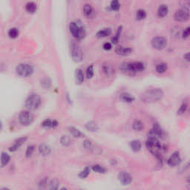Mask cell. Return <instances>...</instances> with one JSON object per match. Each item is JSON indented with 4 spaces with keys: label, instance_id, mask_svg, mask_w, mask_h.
<instances>
[{
    "label": "cell",
    "instance_id": "cell-1",
    "mask_svg": "<svg viewBox=\"0 0 190 190\" xmlns=\"http://www.w3.org/2000/svg\"><path fill=\"white\" fill-rule=\"evenodd\" d=\"M164 93L160 88H151L141 94L140 100L146 103H153L160 100L164 97Z\"/></svg>",
    "mask_w": 190,
    "mask_h": 190
},
{
    "label": "cell",
    "instance_id": "cell-2",
    "mask_svg": "<svg viewBox=\"0 0 190 190\" xmlns=\"http://www.w3.org/2000/svg\"><path fill=\"white\" fill-rule=\"evenodd\" d=\"M146 146L148 150L154 156L156 157L159 160H161V150L163 147L158 138L153 136H149V138L146 141Z\"/></svg>",
    "mask_w": 190,
    "mask_h": 190
},
{
    "label": "cell",
    "instance_id": "cell-3",
    "mask_svg": "<svg viewBox=\"0 0 190 190\" xmlns=\"http://www.w3.org/2000/svg\"><path fill=\"white\" fill-rule=\"evenodd\" d=\"M69 30L70 33L77 39H81L86 35L84 27L80 23L76 22H71L69 24Z\"/></svg>",
    "mask_w": 190,
    "mask_h": 190
},
{
    "label": "cell",
    "instance_id": "cell-4",
    "mask_svg": "<svg viewBox=\"0 0 190 190\" xmlns=\"http://www.w3.org/2000/svg\"><path fill=\"white\" fill-rule=\"evenodd\" d=\"M41 103L40 96L37 93H31L25 100V106L28 109L34 111L39 108Z\"/></svg>",
    "mask_w": 190,
    "mask_h": 190
},
{
    "label": "cell",
    "instance_id": "cell-5",
    "mask_svg": "<svg viewBox=\"0 0 190 190\" xmlns=\"http://www.w3.org/2000/svg\"><path fill=\"white\" fill-rule=\"evenodd\" d=\"M16 71L17 75L20 77H30L33 74L34 68L28 63H21L17 66Z\"/></svg>",
    "mask_w": 190,
    "mask_h": 190
},
{
    "label": "cell",
    "instance_id": "cell-6",
    "mask_svg": "<svg viewBox=\"0 0 190 190\" xmlns=\"http://www.w3.org/2000/svg\"><path fill=\"white\" fill-rule=\"evenodd\" d=\"M71 54L72 59L75 63H80L83 60V51L77 43H72L71 46Z\"/></svg>",
    "mask_w": 190,
    "mask_h": 190
},
{
    "label": "cell",
    "instance_id": "cell-7",
    "mask_svg": "<svg viewBox=\"0 0 190 190\" xmlns=\"http://www.w3.org/2000/svg\"><path fill=\"white\" fill-rule=\"evenodd\" d=\"M34 116L29 111L24 110L19 113V121L23 126H28L33 122Z\"/></svg>",
    "mask_w": 190,
    "mask_h": 190
},
{
    "label": "cell",
    "instance_id": "cell-8",
    "mask_svg": "<svg viewBox=\"0 0 190 190\" xmlns=\"http://www.w3.org/2000/svg\"><path fill=\"white\" fill-rule=\"evenodd\" d=\"M151 46L154 49L158 51L163 50L167 46V40L163 37H157L153 38L151 41Z\"/></svg>",
    "mask_w": 190,
    "mask_h": 190
},
{
    "label": "cell",
    "instance_id": "cell-9",
    "mask_svg": "<svg viewBox=\"0 0 190 190\" xmlns=\"http://www.w3.org/2000/svg\"><path fill=\"white\" fill-rule=\"evenodd\" d=\"M189 10L181 8L178 10L174 14V19L179 22H184L189 20Z\"/></svg>",
    "mask_w": 190,
    "mask_h": 190
},
{
    "label": "cell",
    "instance_id": "cell-10",
    "mask_svg": "<svg viewBox=\"0 0 190 190\" xmlns=\"http://www.w3.org/2000/svg\"><path fill=\"white\" fill-rule=\"evenodd\" d=\"M181 162V157L178 152H175L170 156L167 160V164L170 167H175L179 165Z\"/></svg>",
    "mask_w": 190,
    "mask_h": 190
},
{
    "label": "cell",
    "instance_id": "cell-11",
    "mask_svg": "<svg viewBox=\"0 0 190 190\" xmlns=\"http://www.w3.org/2000/svg\"><path fill=\"white\" fill-rule=\"evenodd\" d=\"M117 177H118V180L123 185H128L132 182V176L126 172H120Z\"/></svg>",
    "mask_w": 190,
    "mask_h": 190
},
{
    "label": "cell",
    "instance_id": "cell-12",
    "mask_svg": "<svg viewBox=\"0 0 190 190\" xmlns=\"http://www.w3.org/2000/svg\"><path fill=\"white\" fill-rule=\"evenodd\" d=\"M163 134H164V131H163L161 127L157 123H155L154 124L152 129L149 132V136H153L159 139L163 136Z\"/></svg>",
    "mask_w": 190,
    "mask_h": 190
},
{
    "label": "cell",
    "instance_id": "cell-13",
    "mask_svg": "<svg viewBox=\"0 0 190 190\" xmlns=\"http://www.w3.org/2000/svg\"><path fill=\"white\" fill-rule=\"evenodd\" d=\"M132 51L133 50L131 48H124V47L121 46H117L115 48V53L118 54V55L123 56V57L130 55L132 53Z\"/></svg>",
    "mask_w": 190,
    "mask_h": 190
},
{
    "label": "cell",
    "instance_id": "cell-14",
    "mask_svg": "<svg viewBox=\"0 0 190 190\" xmlns=\"http://www.w3.org/2000/svg\"><path fill=\"white\" fill-rule=\"evenodd\" d=\"M130 66L134 74L136 72H142L145 70V65L142 62L130 63Z\"/></svg>",
    "mask_w": 190,
    "mask_h": 190
},
{
    "label": "cell",
    "instance_id": "cell-15",
    "mask_svg": "<svg viewBox=\"0 0 190 190\" xmlns=\"http://www.w3.org/2000/svg\"><path fill=\"white\" fill-rule=\"evenodd\" d=\"M27 137H20V138L17 139V140L14 142V145H13L12 146H10V149H9V150H10V152H15L17 151V150L19 149V147L22 145L25 142V141L27 140Z\"/></svg>",
    "mask_w": 190,
    "mask_h": 190
},
{
    "label": "cell",
    "instance_id": "cell-16",
    "mask_svg": "<svg viewBox=\"0 0 190 190\" xmlns=\"http://www.w3.org/2000/svg\"><path fill=\"white\" fill-rule=\"evenodd\" d=\"M169 13V8L166 5H161L159 6L157 9V17L160 18H164L168 15Z\"/></svg>",
    "mask_w": 190,
    "mask_h": 190
},
{
    "label": "cell",
    "instance_id": "cell-17",
    "mask_svg": "<svg viewBox=\"0 0 190 190\" xmlns=\"http://www.w3.org/2000/svg\"><path fill=\"white\" fill-rule=\"evenodd\" d=\"M51 147L48 145L46 144L39 145V152L40 153L42 156H48V155H49L51 154Z\"/></svg>",
    "mask_w": 190,
    "mask_h": 190
},
{
    "label": "cell",
    "instance_id": "cell-18",
    "mask_svg": "<svg viewBox=\"0 0 190 190\" xmlns=\"http://www.w3.org/2000/svg\"><path fill=\"white\" fill-rule=\"evenodd\" d=\"M83 13H84V15L86 16L87 18L89 19V18H92L94 17L95 10H94V9L91 5L86 4L83 7Z\"/></svg>",
    "mask_w": 190,
    "mask_h": 190
},
{
    "label": "cell",
    "instance_id": "cell-19",
    "mask_svg": "<svg viewBox=\"0 0 190 190\" xmlns=\"http://www.w3.org/2000/svg\"><path fill=\"white\" fill-rule=\"evenodd\" d=\"M68 131L71 136L74 137H77V138H80V137H84L85 135L83 132H81L79 129H77V128L73 127V126H71L68 128Z\"/></svg>",
    "mask_w": 190,
    "mask_h": 190
},
{
    "label": "cell",
    "instance_id": "cell-20",
    "mask_svg": "<svg viewBox=\"0 0 190 190\" xmlns=\"http://www.w3.org/2000/svg\"><path fill=\"white\" fill-rule=\"evenodd\" d=\"M130 146H131V149L133 152H138L139 151H140L141 148H142V144H141L140 140H134L130 142Z\"/></svg>",
    "mask_w": 190,
    "mask_h": 190
},
{
    "label": "cell",
    "instance_id": "cell-21",
    "mask_svg": "<svg viewBox=\"0 0 190 190\" xmlns=\"http://www.w3.org/2000/svg\"><path fill=\"white\" fill-rule=\"evenodd\" d=\"M75 78H76V82L78 84H82L85 80V77L84 74L82 69L80 68H77L75 71Z\"/></svg>",
    "mask_w": 190,
    "mask_h": 190
},
{
    "label": "cell",
    "instance_id": "cell-22",
    "mask_svg": "<svg viewBox=\"0 0 190 190\" xmlns=\"http://www.w3.org/2000/svg\"><path fill=\"white\" fill-rule=\"evenodd\" d=\"M25 10L29 14H34L37 10V5L33 2H29L25 5Z\"/></svg>",
    "mask_w": 190,
    "mask_h": 190
},
{
    "label": "cell",
    "instance_id": "cell-23",
    "mask_svg": "<svg viewBox=\"0 0 190 190\" xmlns=\"http://www.w3.org/2000/svg\"><path fill=\"white\" fill-rule=\"evenodd\" d=\"M111 28H104L102 29V30H99L97 31V36L98 38H104V37H107L108 36L111 35Z\"/></svg>",
    "mask_w": 190,
    "mask_h": 190
},
{
    "label": "cell",
    "instance_id": "cell-24",
    "mask_svg": "<svg viewBox=\"0 0 190 190\" xmlns=\"http://www.w3.org/2000/svg\"><path fill=\"white\" fill-rule=\"evenodd\" d=\"M42 126L46 128H55L58 126V122L57 120H51L50 119H46L42 123Z\"/></svg>",
    "mask_w": 190,
    "mask_h": 190
},
{
    "label": "cell",
    "instance_id": "cell-25",
    "mask_svg": "<svg viewBox=\"0 0 190 190\" xmlns=\"http://www.w3.org/2000/svg\"><path fill=\"white\" fill-rule=\"evenodd\" d=\"M120 99L125 103H132L133 101H135V97H133L127 92H124V93H122L120 95Z\"/></svg>",
    "mask_w": 190,
    "mask_h": 190
},
{
    "label": "cell",
    "instance_id": "cell-26",
    "mask_svg": "<svg viewBox=\"0 0 190 190\" xmlns=\"http://www.w3.org/2000/svg\"><path fill=\"white\" fill-rule=\"evenodd\" d=\"M86 128L88 131H91V132H95V131H97L98 130V125L94 121H90V122H88L86 124Z\"/></svg>",
    "mask_w": 190,
    "mask_h": 190
},
{
    "label": "cell",
    "instance_id": "cell-27",
    "mask_svg": "<svg viewBox=\"0 0 190 190\" xmlns=\"http://www.w3.org/2000/svg\"><path fill=\"white\" fill-rule=\"evenodd\" d=\"M132 128L137 131H142V130L144 128V123L139 120H135L132 123Z\"/></svg>",
    "mask_w": 190,
    "mask_h": 190
},
{
    "label": "cell",
    "instance_id": "cell-28",
    "mask_svg": "<svg viewBox=\"0 0 190 190\" xmlns=\"http://www.w3.org/2000/svg\"><path fill=\"white\" fill-rule=\"evenodd\" d=\"M168 68L167 64L165 63H159L156 66V68H155V70H156V72L158 74H164V72L166 71Z\"/></svg>",
    "mask_w": 190,
    "mask_h": 190
},
{
    "label": "cell",
    "instance_id": "cell-29",
    "mask_svg": "<svg viewBox=\"0 0 190 190\" xmlns=\"http://www.w3.org/2000/svg\"><path fill=\"white\" fill-rule=\"evenodd\" d=\"M146 16H147V14H146V10L144 9H139L136 14V19L138 21L144 20L146 18Z\"/></svg>",
    "mask_w": 190,
    "mask_h": 190
},
{
    "label": "cell",
    "instance_id": "cell-30",
    "mask_svg": "<svg viewBox=\"0 0 190 190\" xmlns=\"http://www.w3.org/2000/svg\"><path fill=\"white\" fill-rule=\"evenodd\" d=\"M121 32H122V26H120L118 28H117V33H116L115 37L111 38V42L113 43V44H117V43H118Z\"/></svg>",
    "mask_w": 190,
    "mask_h": 190
},
{
    "label": "cell",
    "instance_id": "cell-31",
    "mask_svg": "<svg viewBox=\"0 0 190 190\" xmlns=\"http://www.w3.org/2000/svg\"><path fill=\"white\" fill-rule=\"evenodd\" d=\"M10 157L9 156L8 154L2 152L1 155V164L2 166H6L7 164L10 162Z\"/></svg>",
    "mask_w": 190,
    "mask_h": 190
},
{
    "label": "cell",
    "instance_id": "cell-32",
    "mask_svg": "<svg viewBox=\"0 0 190 190\" xmlns=\"http://www.w3.org/2000/svg\"><path fill=\"white\" fill-rule=\"evenodd\" d=\"M58 186H59V183L56 179H52V180H48V187L47 189H57Z\"/></svg>",
    "mask_w": 190,
    "mask_h": 190
},
{
    "label": "cell",
    "instance_id": "cell-33",
    "mask_svg": "<svg viewBox=\"0 0 190 190\" xmlns=\"http://www.w3.org/2000/svg\"><path fill=\"white\" fill-rule=\"evenodd\" d=\"M8 37L11 39H15L19 36V30L17 28H12L8 30Z\"/></svg>",
    "mask_w": 190,
    "mask_h": 190
},
{
    "label": "cell",
    "instance_id": "cell-34",
    "mask_svg": "<svg viewBox=\"0 0 190 190\" xmlns=\"http://www.w3.org/2000/svg\"><path fill=\"white\" fill-rule=\"evenodd\" d=\"M83 146H84L86 150L88 152H92L94 150V148H95L93 143L89 140H86L84 141V143H83Z\"/></svg>",
    "mask_w": 190,
    "mask_h": 190
},
{
    "label": "cell",
    "instance_id": "cell-35",
    "mask_svg": "<svg viewBox=\"0 0 190 190\" xmlns=\"http://www.w3.org/2000/svg\"><path fill=\"white\" fill-rule=\"evenodd\" d=\"M110 7L112 10H115V11H117L120 9V3L119 2V0H112L111 2V4H110Z\"/></svg>",
    "mask_w": 190,
    "mask_h": 190
},
{
    "label": "cell",
    "instance_id": "cell-36",
    "mask_svg": "<svg viewBox=\"0 0 190 190\" xmlns=\"http://www.w3.org/2000/svg\"><path fill=\"white\" fill-rule=\"evenodd\" d=\"M92 170L95 172L99 174H104L106 172V169L100 165H94L92 166Z\"/></svg>",
    "mask_w": 190,
    "mask_h": 190
},
{
    "label": "cell",
    "instance_id": "cell-37",
    "mask_svg": "<svg viewBox=\"0 0 190 190\" xmlns=\"http://www.w3.org/2000/svg\"><path fill=\"white\" fill-rule=\"evenodd\" d=\"M103 72L106 75L108 76L112 75V74L114 73L113 68H112V67L108 64L104 65L103 67Z\"/></svg>",
    "mask_w": 190,
    "mask_h": 190
},
{
    "label": "cell",
    "instance_id": "cell-38",
    "mask_svg": "<svg viewBox=\"0 0 190 190\" xmlns=\"http://www.w3.org/2000/svg\"><path fill=\"white\" fill-rule=\"evenodd\" d=\"M188 108V104L187 102H184L183 103L180 105V108H179L178 111V115H184V113L186 111Z\"/></svg>",
    "mask_w": 190,
    "mask_h": 190
},
{
    "label": "cell",
    "instance_id": "cell-39",
    "mask_svg": "<svg viewBox=\"0 0 190 190\" xmlns=\"http://www.w3.org/2000/svg\"><path fill=\"white\" fill-rule=\"evenodd\" d=\"M61 144L64 146H68L71 144V138L70 137L66 136V135H63L60 139Z\"/></svg>",
    "mask_w": 190,
    "mask_h": 190
},
{
    "label": "cell",
    "instance_id": "cell-40",
    "mask_svg": "<svg viewBox=\"0 0 190 190\" xmlns=\"http://www.w3.org/2000/svg\"><path fill=\"white\" fill-rule=\"evenodd\" d=\"M94 76V66L91 65L87 68L86 77L88 79H91Z\"/></svg>",
    "mask_w": 190,
    "mask_h": 190
},
{
    "label": "cell",
    "instance_id": "cell-41",
    "mask_svg": "<svg viewBox=\"0 0 190 190\" xmlns=\"http://www.w3.org/2000/svg\"><path fill=\"white\" fill-rule=\"evenodd\" d=\"M89 174H90V168L88 167V166H87V167L85 168V169L81 172L80 174H79V177L83 179L86 178L89 175Z\"/></svg>",
    "mask_w": 190,
    "mask_h": 190
},
{
    "label": "cell",
    "instance_id": "cell-42",
    "mask_svg": "<svg viewBox=\"0 0 190 190\" xmlns=\"http://www.w3.org/2000/svg\"><path fill=\"white\" fill-rule=\"evenodd\" d=\"M48 180H48L47 178H43L42 180H41V181L39 182V188H41V189H47V187H48Z\"/></svg>",
    "mask_w": 190,
    "mask_h": 190
},
{
    "label": "cell",
    "instance_id": "cell-43",
    "mask_svg": "<svg viewBox=\"0 0 190 190\" xmlns=\"http://www.w3.org/2000/svg\"><path fill=\"white\" fill-rule=\"evenodd\" d=\"M41 86L45 88H48L51 86V81L49 80V79L45 78L43 79L41 81Z\"/></svg>",
    "mask_w": 190,
    "mask_h": 190
},
{
    "label": "cell",
    "instance_id": "cell-44",
    "mask_svg": "<svg viewBox=\"0 0 190 190\" xmlns=\"http://www.w3.org/2000/svg\"><path fill=\"white\" fill-rule=\"evenodd\" d=\"M34 152V146H29L28 148H27L26 152H25V155H26L27 157H29L33 155Z\"/></svg>",
    "mask_w": 190,
    "mask_h": 190
},
{
    "label": "cell",
    "instance_id": "cell-45",
    "mask_svg": "<svg viewBox=\"0 0 190 190\" xmlns=\"http://www.w3.org/2000/svg\"><path fill=\"white\" fill-rule=\"evenodd\" d=\"M189 34H190V28L189 27H187V28L184 29V30L183 31L182 37L184 39H187V38L189 37Z\"/></svg>",
    "mask_w": 190,
    "mask_h": 190
},
{
    "label": "cell",
    "instance_id": "cell-46",
    "mask_svg": "<svg viewBox=\"0 0 190 190\" xmlns=\"http://www.w3.org/2000/svg\"><path fill=\"white\" fill-rule=\"evenodd\" d=\"M103 48L105 51H110L112 48V46L111 43L106 42L104 43L103 46Z\"/></svg>",
    "mask_w": 190,
    "mask_h": 190
},
{
    "label": "cell",
    "instance_id": "cell-47",
    "mask_svg": "<svg viewBox=\"0 0 190 190\" xmlns=\"http://www.w3.org/2000/svg\"><path fill=\"white\" fill-rule=\"evenodd\" d=\"M184 59H186V60L187 61V62H189V59H190L189 53H186V54H184Z\"/></svg>",
    "mask_w": 190,
    "mask_h": 190
},
{
    "label": "cell",
    "instance_id": "cell-48",
    "mask_svg": "<svg viewBox=\"0 0 190 190\" xmlns=\"http://www.w3.org/2000/svg\"><path fill=\"white\" fill-rule=\"evenodd\" d=\"M2 122L0 121V130L2 129Z\"/></svg>",
    "mask_w": 190,
    "mask_h": 190
}]
</instances>
